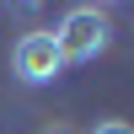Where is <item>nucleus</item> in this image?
Listing matches in <instances>:
<instances>
[{"label":"nucleus","mask_w":134,"mask_h":134,"mask_svg":"<svg viewBox=\"0 0 134 134\" xmlns=\"http://www.w3.org/2000/svg\"><path fill=\"white\" fill-rule=\"evenodd\" d=\"M107 43H113V21H107L102 5H70L59 16V27H54V48H59L64 64H91L107 54Z\"/></svg>","instance_id":"f257e3e1"},{"label":"nucleus","mask_w":134,"mask_h":134,"mask_svg":"<svg viewBox=\"0 0 134 134\" xmlns=\"http://www.w3.org/2000/svg\"><path fill=\"white\" fill-rule=\"evenodd\" d=\"M11 75L27 86H48L64 75V59L54 48V32H21L16 48H11Z\"/></svg>","instance_id":"f03ea898"},{"label":"nucleus","mask_w":134,"mask_h":134,"mask_svg":"<svg viewBox=\"0 0 134 134\" xmlns=\"http://www.w3.org/2000/svg\"><path fill=\"white\" fill-rule=\"evenodd\" d=\"M91 134H134V124H124V118H107V124H97Z\"/></svg>","instance_id":"7ed1b4c3"},{"label":"nucleus","mask_w":134,"mask_h":134,"mask_svg":"<svg viewBox=\"0 0 134 134\" xmlns=\"http://www.w3.org/2000/svg\"><path fill=\"white\" fill-rule=\"evenodd\" d=\"M48 134H64V129H48Z\"/></svg>","instance_id":"20e7f679"}]
</instances>
